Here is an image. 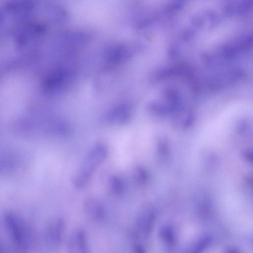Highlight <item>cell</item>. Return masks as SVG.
Segmentation results:
<instances>
[{
	"label": "cell",
	"instance_id": "obj_15",
	"mask_svg": "<svg viewBox=\"0 0 253 253\" xmlns=\"http://www.w3.org/2000/svg\"><path fill=\"white\" fill-rule=\"evenodd\" d=\"M1 246H0V252H1Z\"/></svg>",
	"mask_w": 253,
	"mask_h": 253
},
{
	"label": "cell",
	"instance_id": "obj_14",
	"mask_svg": "<svg viewBox=\"0 0 253 253\" xmlns=\"http://www.w3.org/2000/svg\"><path fill=\"white\" fill-rule=\"evenodd\" d=\"M132 249L133 250V252L134 253H140L145 252L143 248L141 246L137 244L135 245L133 247Z\"/></svg>",
	"mask_w": 253,
	"mask_h": 253
},
{
	"label": "cell",
	"instance_id": "obj_5",
	"mask_svg": "<svg viewBox=\"0 0 253 253\" xmlns=\"http://www.w3.org/2000/svg\"><path fill=\"white\" fill-rule=\"evenodd\" d=\"M85 213L90 218L96 221H101L105 217V210L103 203L98 198L89 196L84 202Z\"/></svg>",
	"mask_w": 253,
	"mask_h": 253
},
{
	"label": "cell",
	"instance_id": "obj_1",
	"mask_svg": "<svg viewBox=\"0 0 253 253\" xmlns=\"http://www.w3.org/2000/svg\"><path fill=\"white\" fill-rule=\"evenodd\" d=\"M108 149L103 144L93 146L84 156L71 177V182L77 188L87 184L96 170L104 162L108 155Z\"/></svg>",
	"mask_w": 253,
	"mask_h": 253
},
{
	"label": "cell",
	"instance_id": "obj_11",
	"mask_svg": "<svg viewBox=\"0 0 253 253\" xmlns=\"http://www.w3.org/2000/svg\"><path fill=\"white\" fill-rule=\"evenodd\" d=\"M132 177L137 183L144 184L148 180V174L144 168L136 166L132 171Z\"/></svg>",
	"mask_w": 253,
	"mask_h": 253
},
{
	"label": "cell",
	"instance_id": "obj_8",
	"mask_svg": "<svg viewBox=\"0 0 253 253\" xmlns=\"http://www.w3.org/2000/svg\"><path fill=\"white\" fill-rule=\"evenodd\" d=\"M154 213L152 210L143 209L139 213L136 221L137 232L147 235L151 231L154 221Z\"/></svg>",
	"mask_w": 253,
	"mask_h": 253
},
{
	"label": "cell",
	"instance_id": "obj_13",
	"mask_svg": "<svg viewBox=\"0 0 253 253\" xmlns=\"http://www.w3.org/2000/svg\"><path fill=\"white\" fill-rule=\"evenodd\" d=\"M210 238L209 237H205L203 238L201 241L199 242L196 250L197 252L203 250L204 248L208 246L210 242Z\"/></svg>",
	"mask_w": 253,
	"mask_h": 253
},
{
	"label": "cell",
	"instance_id": "obj_3",
	"mask_svg": "<svg viewBox=\"0 0 253 253\" xmlns=\"http://www.w3.org/2000/svg\"><path fill=\"white\" fill-rule=\"evenodd\" d=\"M65 231L64 220L57 217L48 224L46 231V239L48 243L53 246H58L62 242Z\"/></svg>",
	"mask_w": 253,
	"mask_h": 253
},
{
	"label": "cell",
	"instance_id": "obj_9",
	"mask_svg": "<svg viewBox=\"0 0 253 253\" xmlns=\"http://www.w3.org/2000/svg\"><path fill=\"white\" fill-rule=\"evenodd\" d=\"M130 52L124 46L115 45L110 47L105 54L106 60L111 64H117L127 60Z\"/></svg>",
	"mask_w": 253,
	"mask_h": 253
},
{
	"label": "cell",
	"instance_id": "obj_4",
	"mask_svg": "<svg viewBox=\"0 0 253 253\" xmlns=\"http://www.w3.org/2000/svg\"><path fill=\"white\" fill-rule=\"evenodd\" d=\"M85 234L81 229L74 231L69 236L67 250L70 253H86L88 252Z\"/></svg>",
	"mask_w": 253,
	"mask_h": 253
},
{
	"label": "cell",
	"instance_id": "obj_2",
	"mask_svg": "<svg viewBox=\"0 0 253 253\" xmlns=\"http://www.w3.org/2000/svg\"><path fill=\"white\" fill-rule=\"evenodd\" d=\"M4 219L15 245L21 250L28 249L29 246L28 233L21 219L13 212L6 213Z\"/></svg>",
	"mask_w": 253,
	"mask_h": 253
},
{
	"label": "cell",
	"instance_id": "obj_10",
	"mask_svg": "<svg viewBox=\"0 0 253 253\" xmlns=\"http://www.w3.org/2000/svg\"><path fill=\"white\" fill-rule=\"evenodd\" d=\"M110 192L115 196H119L125 192L126 184L124 180L118 175H112L109 180Z\"/></svg>",
	"mask_w": 253,
	"mask_h": 253
},
{
	"label": "cell",
	"instance_id": "obj_7",
	"mask_svg": "<svg viewBox=\"0 0 253 253\" xmlns=\"http://www.w3.org/2000/svg\"><path fill=\"white\" fill-rule=\"evenodd\" d=\"M69 75L65 69H58L53 72L46 81V89L51 92L57 91L64 88L67 84Z\"/></svg>",
	"mask_w": 253,
	"mask_h": 253
},
{
	"label": "cell",
	"instance_id": "obj_12",
	"mask_svg": "<svg viewBox=\"0 0 253 253\" xmlns=\"http://www.w3.org/2000/svg\"><path fill=\"white\" fill-rule=\"evenodd\" d=\"M162 236L164 240L169 244L172 245L174 242L173 232L171 228L166 227L162 230Z\"/></svg>",
	"mask_w": 253,
	"mask_h": 253
},
{
	"label": "cell",
	"instance_id": "obj_6",
	"mask_svg": "<svg viewBox=\"0 0 253 253\" xmlns=\"http://www.w3.org/2000/svg\"><path fill=\"white\" fill-rule=\"evenodd\" d=\"M131 116V108L127 104H122L111 109L106 115V120L113 124H123L127 123Z\"/></svg>",
	"mask_w": 253,
	"mask_h": 253
}]
</instances>
